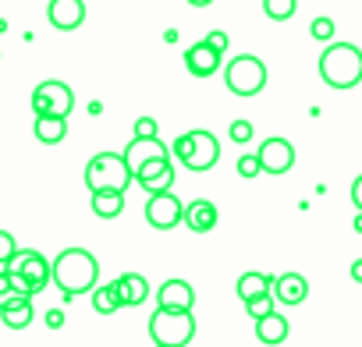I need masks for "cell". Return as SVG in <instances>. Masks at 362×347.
I'll return each instance as SVG.
<instances>
[{
  "instance_id": "1",
  "label": "cell",
  "mask_w": 362,
  "mask_h": 347,
  "mask_svg": "<svg viewBox=\"0 0 362 347\" xmlns=\"http://www.w3.org/2000/svg\"><path fill=\"white\" fill-rule=\"evenodd\" d=\"M96 280H100V262L89 248H64L50 262V284H57L68 298L93 294Z\"/></svg>"
},
{
  "instance_id": "2",
  "label": "cell",
  "mask_w": 362,
  "mask_h": 347,
  "mask_svg": "<svg viewBox=\"0 0 362 347\" xmlns=\"http://www.w3.org/2000/svg\"><path fill=\"white\" fill-rule=\"evenodd\" d=\"M320 78L330 89H355L362 82V50L355 43H330L320 54Z\"/></svg>"
},
{
  "instance_id": "3",
  "label": "cell",
  "mask_w": 362,
  "mask_h": 347,
  "mask_svg": "<svg viewBox=\"0 0 362 347\" xmlns=\"http://www.w3.org/2000/svg\"><path fill=\"white\" fill-rule=\"evenodd\" d=\"M170 152L181 159V166H185V170H192V174H206V170H214L217 159H221V142H217L214 131L196 128V131L177 135L174 145H170Z\"/></svg>"
},
{
  "instance_id": "4",
  "label": "cell",
  "mask_w": 362,
  "mask_h": 347,
  "mask_svg": "<svg viewBox=\"0 0 362 347\" xmlns=\"http://www.w3.org/2000/svg\"><path fill=\"white\" fill-rule=\"evenodd\" d=\"M149 336L156 347H189L196 336V315L185 308H156L149 315Z\"/></svg>"
},
{
  "instance_id": "5",
  "label": "cell",
  "mask_w": 362,
  "mask_h": 347,
  "mask_svg": "<svg viewBox=\"0 0 362 347\" xmlns=\"http://www.w3.org/2000/svg\"><path fill=\"white\" fill-rule=\"evenodd\" d=\"M132 185V174L121 152H96L86 163V188L89 192H124Z\"/></svg>"
},
{
  "instance_id": "6",
  "label": "cell",
  "mask_w": 362,
  "mask_h": 347,
  "mask_svg": "<svg viewBox=\"0 0 362 347\" xmlns=\"http://www.w3.org/2000/svg\"><path fill=\"white\" fill-rule=\"evenodd\" d=\"M224 85L249 99V96H259L267 89V64L256 57V54H238L235 61H228V71H224Z\"/></svg>"
},
{
  "instance_id": "7",
  "label": "cell",
  "mask_w": 362,
  "mask_h": 347,
  "mask_svg": "<svg viewBox=\"0 0 362 347\" xmlns=\"http://www.w3.org/2000/svg\"><path fill=\"white\" fill-rule=\"evenodd\" d=\"M71 110H75V92L64 82L50 78V82H40L33 89V114L36 117H68Z\"/></svg>"
},
{
  "instance_id": "8",
  "label": "cell",
  "mask_w": 362,
  "mask_h": 347,
  "mask_svg": "<svg viewBox=\"0 0 362 347\" xmlns=\"http://www.w3.org/2000/svg\"><path fill=\"white\" fill-rule=\"evenodd\" d=\"M4 269L22 273V276H25V284H29V291H33V298H36V294H43V291L50 287V259H47L43 252H36V248L15 252V259H11Z\"/></svg>"
},
{
  "instance_id": "9",
  "label": "cell",
  "mask_w": 362,
  "mask_h": 347,
  "mask_svg": "<svg viewBox=\"0 0 362 347\" xmlns=\"http://www.w3.org/2000/svg\"><path fill=\"white\" fill-rule=\"evenodd\" d=\"M181 217H185V202L174 195V188L149 195V202H146V224L153 231H174L181 224Z\"/></svg>"
},
{
  "instance_id": "10",
  "label": "cell",
  "mask_w": 362,
  "mask_h": 347,
  "mask_svg": "<svg viewBox=\"0 0 362 347\" xmlns=\"http://www.w3.org/2000/svg\"><path fill=\"white\" fill-rule=\"evenodd\" d=\"M256 156H259L263 174H274V178H281V174H288V170L295 166V145H291L288 138H281V135L267 138V142L256 149Z\"/></svg>"
},
{
  "instance_id": "11",
  "label": "cell",
  "mask_w": 362,
  "mask_h": 347,
  "mask_svg": "<svg viewBox=\"0 0 362 347\" xmlns=\"http://www.w3.org/2000/svg\"><path fill=\"white\" fill-rule=\"evenodd\" d=\"M174 163H170V156H160V159H149L139 174H135V185L142 188V192H149V195H156V192H170L174 188Z\"/></svg>"
},
{
  "instance_id": "12",
  "label": "cell",
  "mask_w": 362,
  "mask_h": 347,
  "mask_svg": "<svg viewBox=\"0 0 362 347\" xmlns=\"http://www.w3.org/2000/svg\"><path fill=\"white\" fill-rule=\"evenodd\" d=\"M124 163H128V174H132V181H135V174L149 163V159H160V156H170V149L160 142V138H132L124 145Z\"/></svg>"
},
{
  "instance_id": "13",
  "label": "cell",
  "mask_w": 362,
  "mask_h": 347,
  "mask_svg": "<svg viewBox=\"0 0 362 347\" xmlns=\"http://www.w3.org/2000/svg\"><path fill=\"white\" fill-rule=\"evenodd\" d=\"M47 22L61 32H71L86 22V0H50L47 4Z\"/></svg>"
},
{
  "instance_id": "14",
  "label": "cell",
  "mask_w": 362,
  "mask_h": 347,
  "mask_svg": "<svg viewBox=\"0 0 362 347\" xmlns=\"http://www.w3.org/2000/svg\"><path fill=\"white\" fill-rule=\"evenodd\" d=\"M270 294H274V301L284 305V308L302 305V301L309 298V280H305L302 273H281V276H274Z\"/></svg>"
},
{
  "instance_id": "15",
  "label": "cell",
  "mask_w": 362,
  "mask_h": 347,
  "mask_svg": "<svg viewBox=\"0 0 362 347\" xmlns=\"http://www.w3.org/2000/svg\"><path fill=\"white\" fill-rule=\"evenodd\" d=\"M156 308H196V287L189 280H163L156 291Z\"/></svg>"
},
{
  "instance_id": "16",
  "label": "cell",
  "mask_w": 362,
  "mask_h": 347,
  "mask_svg": "<svg viewBox=\"0 0 362 347\" xmlns=\"http://www.w3.org/2000/svg\"><path fill=\"white\" fill-rule=\"evenodd\" d=\"M221 61H224V54L210 50L203 39L192 43V47L185 50V68H189V75H196V78H210V75H217V71H221Z\"/></svg>"
},
{
  "instance_id": "17",
  "label": "cell",
  "mask_w": 362,
  "mask_h": 347,
  "mask_svg": "<svg viewBox=\"0 0 362 347\" xmlns=\"http://www.w3.org/2000/svg\"><path fill=\"white\" fill-rule=\"evenodd\" d=\"M221 213L210 199H196V202H185V217H181V224H185L192 234H210L217 227Z\"/></svg>"
},
{
  "instance_id": "18",
  "label": "cell",
  "mask_w": 362,
  "mask_h": 347,
  "mask_svg": "<svg viewBox=\"0 0 362 347\" xmlns=\"http://www.w3.org/2000/svg\"><path fill=\"white\" fill-rule=\"evenodd\" d=\"M288 333H291V326H288V315H281V312H270V315L256 319V340H259V343H267V347L284 343V340H288Z\"/></svg>"
},
{
  "instance_id": "19",
  "label": "cell",
  "mask_w": 362,
  "mask_h": 347,
  "mask_svg": "<svg viewBox=\"0 0 362 347\" xmlns=\"http://www.w3.org/2000/svg\"><path fill=\"white\" fill-rule=\"evenodd\" d=\"M117 291H121L124 308H139L149 298V280L142 273H124V276H117Z\"/></svg>"
},
{
  "instance_id": "20",
  "label": "cell",
  "mask_w": 362,
  "mask_h": 347,
  "mask_svg": "<svg viewBox=\"0 0 362 347\" xmlns=\"http://www.w3.org/2000/svg\"><path fill=\"white\" fill-rule=\"evenodd\" d=\"M33 135H36L43 145H57V142H64V135H68V117H36V121H33Z\"/></svg>"
},
{
  "instance_id": "21",
  "label": "cell",
  "mask_w": 362,
  "mask_h": 347,
  "mask_svg": "<svg viewBox=\"0 0 362 347\" xmlns=\"http://www.w3.org/2000/svg\"><path fill=\"white\" fill-rule=\"evenodd\" d=\"M270 287H274V276L270 273H242L238 276V284H235V291H238V298L242 301H252V298H259V294H270Z\"/></svg>"
},
{
  "instance_id": "22",
  "label": "cell",
  "mask_w": 362,
  "mask_h": 347,
  "mask_svg": "<svg viewBox=\"0 0 362 347\" xmlns=\"http://www.w3.org/2000/svg\"><path fill=\"white\" fill-rule=\"evenodd\" d=\"M89 195H93L89 206H93V213H96L100 220L121 217V209H124V192H89Z\"/></svg>"
},
{
  "instance_id": "23",
  "label": "cell",
  "mask_w": 362,
  "mask_h": 347,
  "mask_svg": "<svg viewBox=\"0 0 362 347\" xmlns=\"http://www.w3.org/2000/svg\"><path fill=\"white\" fill-rule=\"evenodd\" d=\"M93 308H96L100 315H114L117 308H124V305H121L117 280H110V284H103V287H96V291H93Z\"/></svg>"
},
{
  "instance_id": "24",
  "label": "cell",
  "mask_w": 362,
  "mask_h": 347,
  "mask_svg": "<svg viewBox=\"0 0 362 347\" xmlns=\"http://www.w3.org/2000/svg\"><path fill=\"white\" fill-rule=\"evenodd\" d=\"M33 298L29 301H22V305H11V308H0V322H4L8 329H25L29 322H33Z\"/></svg>"
},
{
  "instance_id": "25",
  "label": "cell",
  "mask_w": 362,
  "mask_h": 347,
  "mask_svg": "<svg viewBox=\"0 0 362 347\" xmlns=\"http://www.w3.org/2000/svg\"><path fill=\"white\" fill-rule=\"evenodd\" d=\"M263 11L270 22H288L298 11V0H263Z\"/></svg>"
},
{
  "instance_id": "26",
  "label": "cell",
  "mask_w": 362,
  "mask_h": 347,
  "mask_svg": "<svg viewBox=\"0 0 362 347\" xmlns=\"http://www.w3.org/2000/svg\"><path fill=\"white\" fill-rule=\"evenodd\" d=\"M252 135H256V128H252V121H245V117L231 121V128H228V138H231L235 145H249Z\"/></svg>"
},
{
  "instance_id": "27",
  "label": "cell",
  "mask_w": 362,
  "mask_h": 347,
  "mask_svg": "<svg viewBox=\"0 0 362 347\" xmlns=\"http://www.w3.org/2000/svg\"><path fill=\"white\" fill-rule=\"evenodd\" d=\"M245 312L252 315V322L263 319V315H270V312H277V308H274V294H259V298L245 301Z\"/></svg>"
},
{
  "instance_id": "28",
  "label": "cell",
  "mask_w": 362,
  "mask_h": 347,
  "mask_svg": "<svg viewBox=\"0 0 362 347\" xmlns=\"http://www.w3.org/2000/svg\"><path fill=\"white\" fill-rule=\"evenodd\" d=\"M15 252H18L15 234H11V231H0V269H4V266L15 259Z\"/></svg>"
},
{
  "instance_id": "29",
  "label": "cell",
  "mask_w": 362,
  "mask_h": 347,
  "mask_svg": "<svg viewBox=\"0 0 362 347\" xmlns=\"http://www.w3.org/2000/svg\"><path fill=\"white\" fill-rule=\"evenodd\" d=\"M309 36L320 39V43H330V39H334V22H330V18H313Z\"/></svg>"
},
{
  "instance_id": "30",
  "label": "cell",
  "mask_w": 362,
  "mask_h": 347,
  "mask_svg": "<svg viewBox=\"0 0 362 347\" xmlns=\"http://www.w3.org/2000/svg\"><path fill=\"white\" fill-rule=\"evenodd\" d=\"M238 174H242V178H256V174H263V166H259V156H256V152H245V156H238Z\"/></svg>"
},
{
  "instance_id": "31",
  "label": "cell",
  "mask_w": 362,
  "mask_h": 347,
  "mask_svg": "<svg viewBox=\"0 0 362 347\" xmlns=\"http://www.w3.org/2000/svg\"><path fill=\"white\" fill-rule=\"evenodd\" d=\"M210 50H217V54H228V47H231V39H228V32H210L206 39H203Z\"/></svg>"
},
{
  "instance_id": "32",
  "label": "cell",
  "mask_w": 362,
  "mask_h": 347,
  "mask_svg": "<svg viewBox=\"0 0 362 347\" xmlns=\"http://www.w3.org/2000/svg\"><path fill=\"white\" fill-rule=\"evenodd\" d=\"M135 138H156V121L153 117H139L135 121Z\"/></svg>"
},
{
  "instance_id": "33",
  "label": "cell",
  "mask_w": 362,
  "mask_h": 347,
  "mask_svg": "<svg viewBox=\"0 0 362 347\" xmlns=\"http://www.w3.org/2000/svg\"><path fill=\"white\" fill-rule=\"evenodd\" d=\"M11 294H15V287H11V273H8V269H0V305H4Z\"/></svg>"
},
{
  "instance_id": "34",
  "label": "cell",
  "mask_w": 362,
  "mask_h": 347,
  "mask_svg": "<svg viewBox=\"0 0 362 347\" xmlns=\"http://www.w3.org/2000/svg\"><path fill=\"white\" fill-rule=\"evenodd\" d=\"M351 202H355V209L362 213V174H358V178L351 181Z\"/></svg>"
},
{
  "instance_id": "35",
  "label": "cell",
  "mask_w": 362,
  "mask_h": 347,
  "mask_svg": "<svg viewBox=\"0 0 362 347\" xmlns=\"http://www.w3.org/2000/svg\"><path fill=\"white\" fill-rule=\"evenodd\" d=\"M47 326H50V329H61V326H64V312H61V308H50V312H47Z\"/></svg>"
},
{
  "instance_id": "36",
  "label": "cell",
  "mask_w": 362,
  "mask_h": 347,
  "mask_svg": "<svg viewBox=\"0 0 362 347\" xmlns=\"http://www.w3.org/2000/svg\"><path fill=\"white\" fill-rule=\"evenodd\" d=\"M348 273H351V280H355V284H362V259H355Z\"/></svg>"
},
{
  "instance_id": "37",
  "label": "cell",
  "mask_w": 362,
  "mask_h": 347,
  "mask_svg": "<svg viewBox=\"0 0 362 347\" xmlns=\"http://www.w3.org/2000/svg\"><path fill=\"white\" fill-rule=\"evenodd\" d=\"M189 4H192V8H210L214 0H189Z\"/></svg>"
},
{
  "instance_id": "38",
  "label": "cell",
  "mask_w": 362,
  "mask_h": 347,
  "mask_svg": "<svg viewBox=\"0 0 362 347\" xmlns=\"http://www.w3.org/2000/svg\"><path fill=\"white\" fill-rule=\"evenodd\" d=\"M351 227H355V234H362V213H355V224Z\"/></svg>"
}]
</instances>
